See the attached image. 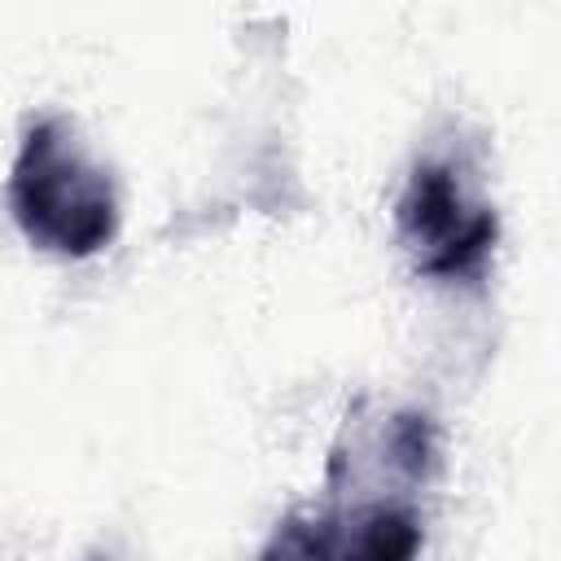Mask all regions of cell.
Returning <instances> with one entry per match:
<instances>
[{
  "instance_id": "cell-1",
  "label": "cell",
  "mask_w": 561,
  "mask_h": 561,
  "mask_svg": "<svg viewBox=\"0 0 561 561\" xmlns=\"http://www.w3.org/2000/svg\"><path fill=\"white\" fill-rule=\"evenodd\" d=\"M434 469L438 430L425 412L346 416L324 504L276 522L259 561H416L425 548L421 495Z\"/></svg>"
},
{
  "instance_id": "cell-2",
  "label": "cell",
  "mask_w": 561,
  "mask_h": 561,
  "mask_svg": "<svg viewBox=\"0 0 561 561\" xmlns=\"http://www.w3.org/2000/svg\"><path fill=\"white\" fill-rule=\"evenodd\" d=\"M9 210L18 232L57 259H92L110 250L123 219L114 175L92 158L66 114L26 123L9 171Z\"/></svg>"
},
{
  "instance_id": "cell-3",
  "label": "cell",
  "mask_w": 561,
  "mask_h": 561,
  "mask_svg": "<svg viewBox=\"0 0 561 561\" xmlns=\"http://www.w3.org/2000/svg\"><path fill=\"white\" fill-rule=\"evenodd\" d=\"M394 237L416 276L478 285L500 245V210L451 149L421 153L394 197Z\"/></svg>"
},
{
  "instance_id": "cell-4",
  "label": "cell",
  "mask_w": 561,
  "mask_h": 561,
  "mask_svg": "<svg viewBox=\"0 0 561 561\" xmlns=\"http://www.w3.org/2000/svg\"><path fill=\"white\" fill-rule=\"evenodd\" d=\"M88 561H114V557H88Z\"/></svg>"
}]
</instances>
